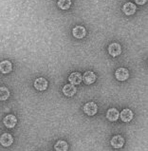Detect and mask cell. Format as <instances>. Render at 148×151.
<instances>
[{"instance_id":"obj_1","label":"cell","mask_w":148,"mask_h":151,"mask_svg":"<svg viewBox=\"0 0 148 151\" xmlns=\"http://www.w3.org/2000/svg\"><path fill=\"white\" fill-rule=\"evenodd\" d=\"M84 111L86 115L88 116H93L97 113L98 111V106L94 102H89L88 104H85L84 106Z\"/></svg>"},{"instance_id":"obj_2","label":"cell","mask_w":148,"mask_h":151,"mask_svg":"<svg viewBox=\"0 0 148 151\" xmlns=\"http://www.w3.org/2000/svg\"><path fill=\"white\" fill-rule=\"evenodd\" d=\"M115 77L118 81H125L129 77V71L125 68H120L116 70Z\"/></svg>"},{"instance_id":"obj_3","label":"cell","mask_w":148,"mask_h":151,"mask_svg":"<svg viewBox=\"0 0 148 151\" xmlns=\"http://www.w3.org/2000/svg\"><path fill=\"white\" fill-rule=\"evenodd\" d=\"M47 86H49V83L47 81L43 78V77H40V78H37L35 81H34V88H35L39 91H44L47 88Z\"/></svg>"},{"instance_id":"obj_4","label":"cell","mask_w":148,"mask_h":151,"mask_svg":"<svg viewBox=\"0 0 148 151\" xmlns=\"http://www.w3.org/2000/svg\"><path fill=\"white\" fill-rule=\"evenodd\" d=\"M108 52L113 57H116V56H119L121 52V47L118 43H112L109 46H108Z\"/></svg>"},{"instance_id":"obj_5","label":"cell","mask_w":148,"mask_h":151,"mask_svg":"<svg viewBox=\"0 0 148 151\" xmlns=\"http://www.w3.org/2000/svg\"><path fill=\"white\" fill-rule=\"evenodd\" d=\"M3 123L5 124V127L8 128H12L16 126L17 124V118L14 115H7L5 118L3 119Z\"/></svg>"},{"instance_id":"obj_6","label":"cell","mask_w":148,"mask_h":151,"mask_svg":"<svg viewBox=\"0 0 148 151\" xmlns=\"http://www.w3.org/2000/svg\"><path fill=\"white\" fill-rule=\"evenodd\" d=\"M72 34L77 39H82V38L85 37L86 35L85 28H84L83 26H76V27L72 29Z\"/></svg>"},{"instance_id":"obj_7","label":"cell","mask_w":148,"mask_h":151,"mask_svg":"<svg viewBox=\"0 0 148 151\" xmlns=\"http://www.w3.org/2000/svg\"><path fill=\"white\" fill-rule=\"evenodd\" d=\"M77 88L75 87V85L69 84V85H65V87L63 88V93L68 97H72L76 94Z\"/></svg>"},{"instance_id":"obj_8","label":"cell","mask_w":148,"mask_h":151,"mask_svg":"<svg viewBox=\"0 0 148 151\" xmlns=\"http://www.w3.org/2000/svg\"><path fill=\"white\" fill-rule=\"evenodd\" d=\"M96 75H95V73L92 72V71H86L84 76H82V79L84 81V83L85 85H91L93 84L95 81H96Z\"/></svg>"},{"instance_id":"obj_9","label":"cell","mask_w":148,"mask_h":151,"mask_svg":"<svg viewBox=\"0 0 148 151\" xmlns=\"http://www.w3.org/2000/svg\"><path fill=\"white\" fill-rule=\"evenodd\" d=\"M14 143V138L10 133H4L0 136V144L3 146H10Z\"/></svg>"},{"instance_id":"obj_10","label":"cell","mask_w":148,"mask_h":151,"mask_svg":"<svg viewBox=\"0 0 148 151\" xmlns=\"http://www.w3.org/2000/svg\"><path fill=\"white\" fill-rule=\"evenodd\" d=\"M110 143H111L113 147H115V148H121V147H123V145L124 144V139L123 136L116 135V136H114L111 139Z\"/></svg>"},{"instance_id":"obj_11","label":"cell","mask_w":148,"mask_h":151,"mask_svg":"<svg viewBox=\"0 0 148 151\" xmlns=\"http://www.w3.org/2000/svg\"><path fill=\"white\" fill-rule=\"evenodd\" d=\"M123 12L126 15H133L135 14V12H136V6L132 2H127L124 5Z\"/></svg>"},{"instance_id":"obj_12","label":"cell","mask_w":148,"mask_h":151,"mask_svg":"<svg viewBox=\"0 0 148 151\" xmlns=\"http://www.w3.org/2000/svg\"><path fill=\"white\" fill-rule=\"evenodd\" d=\"M120 117V113L118 109H114V107H112V109H109L106 112V118L111 121V122H116L117 120L119 119Z\"/></svg>"},{"instance_id":"obj_13","label":"cell","mask_w":148,"mask_h":151,"mask_svg":"<svg viewBox=\"0 0 148 151\" xmlns=\"http://www.w3.org/2000/svg\"><path fill=\"white\" fill-rule=\"evenodd\" d=\"M133 116H134L133 112L128 109H124L120 114V117H121V121H123V122H125V123L130 122V121L133 119Z\"/></svg>"},{"instance_id":"obj_14","label":"cell","mask_w":148,"mask_h":151,"mask_svg":"<svg viewBox=\"0 0 148 151\" xmlns=\"http://www.w3.org/2000/svg\"><path fill=\"white\" fill-rule=\"evenodd\" d=\"M68 81L70 82L72 85H80L83 81L82 75L80 72H72L70 75L68 76Z\"/></svg>"},{"instance_id":"obj_15","label":"cell","mask_w":148,"mask_h":151,"mask_svg":"<svg viewBox=\"0 0 148 151\" xmlns=\"http://www.w3.org/2000/svg\"><path fill=\"white\" fill-rule=\"evenodd\" d=\"M12 70V65L10 61L5 60V61H2L0 63V71L4 74H7V73L11 72Z\"/></svg>"},{"instance_id":"obj_16","label":"cell","mask_w":148,"mask_h":151,"mask_svg":"<svg viewBox=\"0 0 148 151\" xmlns=\"http://www.w3.org/2000/svg\"><path fill=\"white\" fill-rule=\"evenodd\" d=\"M54 148H55V150H57V151H67L68 149V145L67 142L58 141L57 143L55 144Z\"/></svg>"},{"instance_id":"obj_17","label":"cell","mask_w":148,"mask_h":151,"mask_svg":"<svg viewBox=\"0 0 148 151\" xmlns=\"http://www.w3.org/2000/svg\"><path fill=\"white\" fill-rule=\"evenodd\" d=\"M10 97V90L5 87L0 88V101H6Z\"/></svg>"},{"instance_id":"obj_18","label":"cell","mask_w":148,"mask_h":151,"mask_svg":"<svg viewBox=\"0 0 148 151\" xmlns=\"http://www.w3.org/2000/svg\"><path fill=\"white\" fill-rule=\"evenodd\" d=\"M71 6L70 0H58V7L62 10H68Z\"/></svg>"},{"instance_id":"obj_19","label":"cell","mask_w":148,"mask_h":151,"mask_svg":"<svg viewBox=\"0 0 148 151\" xmlns=\"http://www.w3.org/2000/svg\"><path fill=\"white\" fill-rule=\"evenodd\" d=\"M134 1L136 2L138 5H144L147 0H134Z\"/></svg>"}]
</instances>
